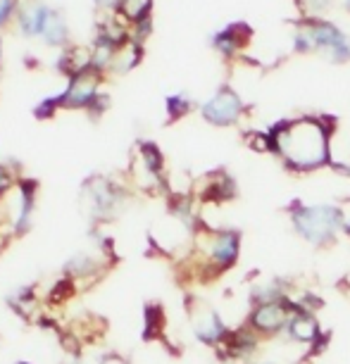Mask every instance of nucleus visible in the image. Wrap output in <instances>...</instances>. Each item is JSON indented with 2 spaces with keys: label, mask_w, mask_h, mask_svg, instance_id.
<instances>
[{
  "label": "nucleus",
  "mask_w": 350,
  "mask_h": 364,
  "mask_svg": "<svg viewBox=\"0 0 350 364\" xmlns=\"http://www.w3.org/2000/svg\"><path fill=\"white\" fill-rule=\"evenodd\" d=\"M196 248L201 257V269L208 277H219L236 267L241 257V231L229 226H203L196 229Z\"/></svg>",
  "instance_id": "nucleus-3"
},
{
  "label": "nucleus",
  "mask_w": 350,
  "mask_h": 364,
  "mask_svg": "<svg viewBox=\"0 0 350 364\" xmlns=\"http://www.w3.org/2000/svg\"><path fill=\"white\" fill-rule=\"evenodd\" d=\"M100 79H102V74L95 72L93 67H91V70L77 74V77H72L70 86H67V91L58 95L60 107H65V109L86 107L88 109V105H91V102L98 98Z\"/></svg>",
  "instance_id": "nucleus-10"
},
{
  "label": "nucleus",
  "mask_w": 350,
  "mask_h": 364,
  "mask_svg": "<svg viewBox=\"0 0 350 364\" xmlns=\"http://www.w3.org/2000/svg\"><path fill=\"white\" fill-rule=\"evenodd\" d=\"M291 295V286L281 279H265L253 284L248 293L250 305H262V302H274V300H286Z\"/></svg>",
  "instance_id": "nucleus-11"
},
{
  "label": "nucleus",
  "mask_w": 350,
  "mask_h": 364,
  "mask_svg": "<svg viewBox=\"0 0 350 364\" xmlns=\"http://www.w3.org/2000/svg\"><path fill=\"white\" fill-rule=\"evenodd\" d=\"M191 112V100L186 98V95L176 93V95H169L167 98V114H169V122L174 119H181L184 114Z\"/></svg>",
  "instance_id": "nucleus-18"
},
{
  "label": "nucleus",
  "mask_w": 350,
  "mask_h": 364,
  "mask_svg": "<svg viewBox=\"0 0 350 364\" xmlns=\"http://www.w3.org/2000/svg\"><path fill=\"white\" fill-rule=\"evenodd\" d=\"M74 295V281L72 279H60L51 291V302L53 305H63V302L72 300Z\"/></svg>",
  "instance_id": "nucleus-19"
},
{
  "label": "nucleus",
  "mask_w": 350,
  "mask_h": 364,
  "mask_svg": "<svg viewBox=\"0 0 350 364\" xmlns=\"http://www.w3.org/2000/svg\"><path fill=\"white\" fill-rule=\"evenodd\" d=\"M12 15H17V0H0V29L10 22Z\"/></svg>",
  "instance_id": "nucleus-22"
},
{
  "label": "nucleus",
  "mask_w": 350,
  "mask_h": 364,
  "mask_svg": "<svg viewBox=\"0 0 350 364\" xmlns=\"http://www.w3.org/2000/svg\"><path fill=\"white\" fill-rule=\"evenodd\" d=\"M150 3H153V0H120L117 12L124 19H129V22L139 24L143 19L150 17Z\"/></svg>",
  "instance_id": "nucleus-15"
},
{
  "label": "nucleus",
  "mask_w": 350,
  "mask_h": 364,
  "mask_svg": "<svg viewBox=\"0 0 350 364\" xmlns=\"http://www.w3.org/2000/svg\"><path fill=\"white\" fill-rule=\"evenodd\" d=\"M0 60H3V46H0Z\"/></svg>",
  "instance_id": "nucleus-29"
},
{
  "label": "nucleus",
  "mask_w": 350,
  "mask_h": 364,
  "mask_svg": "<svg viewBox=\"0 0 350 364\" xmlns=\"http://www.w3.org/2000/svg\"><path fill=\"white\" fill-rule=\"evenodd\" d=\"M95 269V259H91L88 255H79L70 259V264H67V272L72 274V277H88Z\"/></svg>",
  "instance_id": "nucleus-20"
},
{
  "label": "nucleus",
  "mask_w": 350,
  "mask_h": 364,
  "mask_svg": "<svg viewBox=\"0 0 350 364\" xmlns=\"http://www.w3.org/2000/svg\"><path fill=\"white\" fill-rule=\"evenodd\" d=\"M141 157H143V164H146V169L150 171V174L160 176V171L164 167V157H162L160 150H157L155 143H143V146H141Z\"/></svg>",
  "instance_id": "nucleus-17"
},
{
  "label": "nucleus",
  "mask_w": 350,
  "mask_h": 364,
  "mask_svg": "<svg viewBox=\"0 0 350 364\" xmlns=\"http://www.w3.org/2000/svg\"><path fill=\"white\" fill-rule=\"evenodd\" d=\"M265 338L262 336H258L253 328L245 324H238L236 328H231L229 338L222 348L217 350V355L222 357V360H233V362H250L260 357V348H262Z\"/></svg>",
  "instance_id": "nucleus-9"
},
{
  "label": "nucleus",
  "mask_w": 350,
  "mask_h": 364,
  "mask_svg": "<svg viewBox=\"0 0 350 364\" xmlns=\"http://www.w3.org/2000/svg\"><path fill=\"white\" fill-rule=\"evenodd\" d=\"M189 317H191V326H193L196 338L203 343V346H210L219 350L226 343L231 333V326L222 319L215 307L208 305V302L201 300H191L189 302Z\"/></svg>",
  "instance_id": "nucleus-5"
},
{
  "label": "nucleus",
  "mask_w": 350,
  "mask_h": 364,
  "mask_svg": "<svg viewBox=\"0 0 350 364\" xmlns=\"http://www.w3.org/2000/svg\"><path fill=\"white\" fill-rule=\"evenodd\" d=\"M288 317H291V295L286 300L262 302V305H250L248 317L243 321L265 341L279 338L286 331Z\"/></svg>",
  "instance_id": "nucleus-6"
},
{
  "label": "nucleus",
  "mask_w": 350,
  "mask_h": 364,
  "mask_svg": "<svg viewBox=\"0 0 350 364\" xmlns=\"http://www.w3.org/2000/svg\"><path fill=\"white\" fill-rule=\"evenodd\" d=\"M296 364H312V362H310V357H303V360L296 362Z\"/></svg>",
  "instance_id": "nucleus-28"
},
{
  "label": "nucleus",
  "mask_w": 350,
  "mask_h": 364,
  "mask_svg": "<svg viewBox=\"0 0 350 364\" xmlns=\"http://www.w3.org/2000/svg\"><path fill=\"white\" fill-rule=\"evenodd\" d=\"M33 305H36V298H33L31 288H22V291L17 293V298H12V307H17V312L22 314V317H29V310Z\"/></svg>",
  "instance_id": "nucleus-21"
},
{
  "label": "nucleus",
  "mask_w": 350,
  "mask_h": 364,
  "mask_svg": "<svg viewBox=\"0 0 350 364\" xmlns=\"http://www.w3.org/2000/svg\"><path fill=\"white\" fill-rule=\"evenodd\" d=\"M243 364H279V362H274V360H265V357H255V360L243 362Z\"/></svg>",
  "instance_id": "nucleus-25"
},
{
  "label": "nucleus",
  "mask_w": 350,
  "mask_h": 364,
  "mask_svg": "<svg viewBox=\"0 0 350 364\" xmlns=\"http://www.w3.org/2000/svg\"><path fill=\"white\" fill-rule=\"evenodd\" d=\"M19 203H22V205H19L15 231L24 233V231H29L31 219H33V203H36V181H31V178H24V181H19Z\"/></svg>",
  "instance_id": "nucleus-12"
},
{
  "label": "nucleus",
  "mask_w": 350,
  "mask_h": 364,
  "mask_svg": "<svg viewBox=\"0 0 350 364\" xmlns=\"http://www.w3.org/2000/svg\"><path fill=\"white\" fill-rule=\"evenodd\" d=\"M63 364H81V362H79V357H74V355H70V357H67V360H65Z\"/></svg>",
  "instance_id": "nucleus-27"
},
{
  "label": "nucleus",
  "mask_w": 350,
  "mask_h": 364,
  "mask_svg": "<svg viewBox=\"0 0 350 364\" xmlns=\"http://www.w3.org/2000/svg\"><path fill=\"white\" fill-rule=\"evenodd\" d=\"M281 338H286L293 346H303L307 353L305 357L322 355L329 346V333L322 328L317 312H312L310 307H305L296 295H291V317H288L286 331Z\"/></svg>",
  "instance_id": "nucleus-4"
},
{
  "label": "nucleus",
  "mask_w": 350,
  "mask_h": 364,
  "mask_svg": "<svg viewBox=\"0 0 350 364\" xmlns=\"http://www.w3.org/2000/svg\"><path fill=\"white\" fill-rule=\"evenodd\" d=\"M81 203H84V210L88 217L107 219L120 208L122 196L105 176H93V178H88L84 191H81Z\"/></svg>",
  "instance_id": "nucleus-7"
},
{
  "label": "nucleus",
  "mask_w": 350,
  "mask_h": 364,
  "mask_svg": "<svg viewBox=\"0 0 350 364\" xmlns=\"http://www.w3.org/2000/svg\"><path fill=\"white\" fill-rule=\"evenodd\" d=\"M164 328V312L160 305H146V331H143V338L146 341H155L157 336L162 333Z\"/></svg>",
  "instance_id": "nucleus-16"
},
{
  "label": "nucleus",
  "mask_w": 350,
  "mask_h": 364,
  "mask_svg": "<svg viewBox=\"0 0 350 364\" xmlns=\"http://www.w3.org/2000/svg\"><path fill=\"white\" fill-rule=\"evenodd\" d=\"M293 233L312 248H329L343 236L346 210L334 203H300L286 208Z\"/></svg>",
  "instance_id": "nucleus-2"
},
{
  "label": "nucleus",
  "mask_w": 350,
  "mask_h": 364,
  "mask_svg": "<svg viewBox=\"0 0 350 364\" xmlns=\"http://www.w3.org/2000/svg\"><path fill=\"white\" fill-rule=\"evenodd\" d=\"M46 12L48 8L41 3H26L24 8L17 12V22L24 36H38L41 26H43V19H46Z\"/></svg>",
  "instance_id": "nucleus-14"
},
{
  "label": "nucleus",
  "mask_w": 350,
  "mask_h": 364,
  "mask_svg": "<svg viewBox=\"0 0 350 364\" xmlns=\"http://www.w3.org/2000/svg\"><path fill=\"white\" fill-rule=\"evenodd\" d=\"M38 36L43 38L48 46H65L67 41H70V29H67L65 17L60 15L58 10L48 8L46 19H43V26H41Z\"/></svg>",
  "instance_id": "nucleus-13"
},
{
  "label": "nucleus",
  "mask_w": 350,
  "mask_h": 364,
  "mask_svg": "<svg viewBox=\"0 0 350 364\" xmlns=\"http://www.w3.org/2000/svg\"><path fill=\"white\" fill-rule=\"evenodd\" d=\"M329 129L324 122L312 117L281 122L270 132L272 153L293 171H314L332 164V148H329Z\"/></svg>",
  "instance_id": "nucleus-1"
},
{
  "label": "nucleus",
  "mask_w": 350,
  "mask_h": 364,
  "mask_svg": "<svg viewBox=\"0 0 350 364\" xmlns=\"http://www.w3.org/2000/svg\"><path fill=\"white\" fill-rule=\"evenodd\" d=\"M95 5H98V8H115L117 10L120 0H95Z\"/></svg>",
  "instance_id": "nucleus-24"
},
{
  "label": "nucleus",
  "mask_w": 350,
  "mask_h": 364,
  "mask_svg": "<svg viewBox=\"0 0 350 364\" xmlns=\"http://www.w3.org/2000/svg\"><path fill=\"white\" fill-rule=\"evenodd\" d=\"M203 119L212 127H233L245 112L243 100L231 88H219L212 98L203 105Z\"/></svg>",
  "instance_id": "nucleus-8"
},
{
  "label": "nucleus",
  "mask_w": 350,
  "mask_h": 364,
  "mask_svg": "<svg viewBox=\"0 0 350 364\" xmlns=\"http://www.w3.org/2000/svg\"><path fill=\"white\" fill-rule=\"evenodd\" d=\"M10 186H12V176L8 174V169L0 167V198H3L5 193H8Z\"/></svg>",
  "instance_id": "nucleus-23"
},
{
  "label": "nucleus",
  "mask_w": 350,
  "mask_h": 364,
  "mask_svg": "<svg viewBox=\"0 0 350 364\" xmlns=\"http://www.w3.org/2000/svg\"><path fill=\"white\" fill-rule=\"evenodd\" d=\"M343 236L350 240V219L346 217V226H343Z\"/></svg>",
  "instance_id": "nucleus-26"
}]
</instances>
